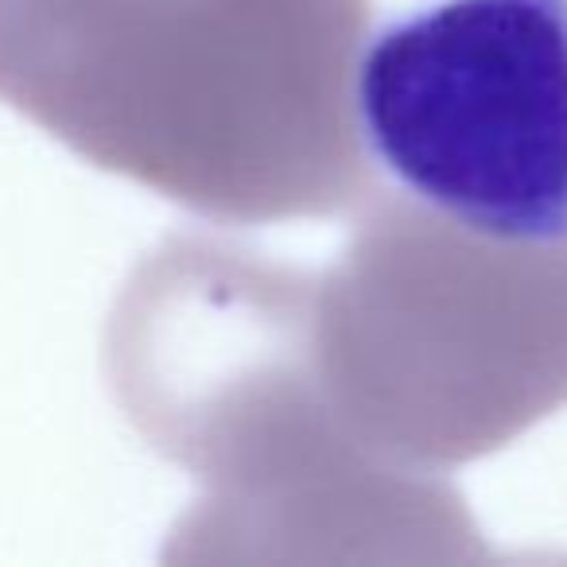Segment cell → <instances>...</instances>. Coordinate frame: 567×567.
Returning a JSON list of instances; mask_svg holds the SVG:
<instances>
[{"instance_id": "6da1fadb", "label": "cell", "mask_w": 567, "mask_h": 567, "mask_svg": "<svg viewBox=\"0 0 567 567\" xmlns=\"http://www.w3.org/2000/svg\"><path fill=\"white\" fill-rule=\"evenodd\" d=\"M365 148L416 198L497 241L567 237V0H440L370 35Z\"/></svg>"}]
</instances>
